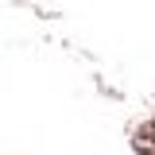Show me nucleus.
Segmentation results:
<instances>
[{"mask_svg": "<svg viewBox=\"0 0 155 155\" xmlns=\"http://www.w3.org/2000/svg\"><path fill=\"white\" fill-rule=\"evenodd\" d=\"M136 151L140 155H155V120H147V124L136 132Z\"/></svg>", "mask_w": 155, "mask_h": 155, "instance_id": "nucleus-1", "label": "nucleus"}]
</instances>
